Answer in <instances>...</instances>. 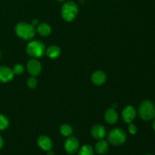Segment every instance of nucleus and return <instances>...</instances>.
I'll return each instance as SVG.
<instances>
[{
    "label": "nucleus",
    "instance_id": "nucleus-29",
    "mask_svg": "<svg viewBox=\"0 0 155 155\" xmlns=\"http://www.w3.org/2000/svg\"><path fill=\"white\" fill-rule=\"evenodd\" d=\"M0 56H1V53H0Z\"/></svg>",
    "mask_w": 155,
    "mask_h": 155
},
{
    "label": "nucleus",
    "instance_id": "nucleus-8",
    "mask_svg": "<svg viewBox=\"0 0 155 155\" xmlns=\"http://www.w3.org/2000/svg\"><path fill=\"white\" fill-rule=\"evenodd\" d=\"M136 116V110L133 106H127L122 112V117L124 122L130 124Z\"/></svg>",
    "mask_w": 155,
    "mask_h": 155
},
{
    "label": "nucleus",
    "instance_id": "nucleus-2",
    "mask_svg": "<svg viewBox=\"0 0 155 155\" xmlns=\"http://www.w3.org/2000/svg\"><path fill=\"white\" fill-rule=\"evenodd\" d=\"M16 34L21 39L28 40L31 39L35 35V29L33 25L26 22H20L15 27Z\"/></svg>",
    "mask_w": 155,
    "mask_h": 155
},
{
    "label": "nucleus",
    "instance_id": "nucleus-15",
    "mask_svg": "<svg viewBox=\"0 0 155 155\" xmlns=\"http://www.w3.org/2000/svg\"><path fill=\"white\" fill-rule=\"evenodd\" d=\"M45 53H46L47 56L49 57L50 58H56L60 55L61 49L57 45H50L45 50Z\"/></svg>",
    "mask_w": 155,
    "mask_h": 155
},
{
    "label": "nucleus",
    "instance_id": "nucleus-28",
    "mask_svg": "<svg viewBox=\"0 0 155 155\" xmlns=\"http://www.w3.org/2000/svg\"><path fill=\"white\" fill-rule=\"evenodd\" d=\"M147 155H151V154H147Z\"/></svg>",
    "mask_w": 155,
    "mask_h": 155
},
{
    "label": "nucleus",
    "instance_id": "nucleus-20",
    "mask_svg": "<svg viewBox=\"0 0 155 155\" xmlns=\"http://www.w3.org/2000/svg\"><path fill=\"white\" fill-rule=\"evenodd\" d=\"M27 86H28L29 88H30V89H34L36 86V85H37V80L36 79V77L32 76V77H30V78L27 80Z\"/></svg>",
    "mask_w": 155,
    "mask_h": 155
},
{
    "label": "nucleus",
    "instance_id": "nucleus-21",
    "mask_svg": "<svg viewBox=\"0 0 155 155\" xmlns=\"http://www.w3.org/2000/svg\"><path fill=\"white\" fill-rule=\"evenodd\" d=\"M24 71V68L22 64H15V67L13 68V71L14 74H21Z\"/></svg>",
    "mask_w": 155,
    "mask_h": 155
},
{
    "label": "nucleus",
    "instance_id": "nucleus-23",
    "mask_svg": "<svg viewBox=\"0 0 155 155\" xmlns=\"http://www.w3.org/2000/svg\"><path fill=\"white\" fill-rule=\"evenodd\" d=\"M3 145H4V141H3V139L2 138V136H0V149L2 148Z\"/></svg>",
    "mask_w": 155,
    "mask_h": 155
},
{
    "label": "nucleus",
    "instance_id": "nucleus-22",
    "mask_svg": "<svg viewBox=\"0 0 155 155\" xmlns=\"http://www.w3.org/2000/svg\"><path fill=\"white\" fill-rule=\"evenodd\" d=\"M129 132H130L131 134H136V132H137V128H136V126L134 124H133L132 123H130V125H129L128 127Z\"/></svg>",
    "mask_w": 155,
    "mask_h": 155
},
{
    "label": "nucleus",
    "instance_id": "nucleus-13",
    "mask_svg": "<svg viewBox=\"0 0 155 155\" xmlns=\"http://www.w3.org/2000/svg\"><path fill=\"white\" fill-rule=\"evenodd\" d=\"M104 118L106 122L110 124H114L117 121L118 114L114 108H109L106 110L104 114Z\"/></svg>",
    "mask_w": 155,
    "mask_h": 155
},
{
    "label": "nucleus",
    "instance_id": "nucleus-17",
    "mask_svg": "<svg viewBox=\"0 0 155 155\" xmlns=\"http://www.w3.org/2000/svg\"><path fill=\"white\" fill-rule=\"evenodd\" d=\"M60 132L64 136H69L72 134L73 128L69 124H63L61 127Z\"/></svg>",
    "mask_w": 155,
    "mask_h": 155
},
{
    "label": "nucleus",
    "instance_id": "nucleus-16",
    "mask_svg": "<svg viewBox=\"0 0 155 155\" xmlns=\"http://www.w3.org/2000/svg\"><path fill=\"white\" fill-rule=\"evenodd\" d=\"M37 31L42 36H47L51 33V28L49 24L46 23H41L37 27Z\"/></svg>",
    "mask_w": 155,
    "mask_h": 155
},
{
    "label": "nucleus",
    "instance_id": "nucleus-6",
    "mask_svg": "<svg viewBox=\"0 0 155 155\" xmlns=\"http://www.w3.org/2000/svg\"><path fill=\"white\" fill-rule=\"evenodd\" d=\"M79 141L75 137H69L64 143V148L68 154H73L79 149Z\"/></svg>",
    "mask_w": 155,
    "mask_h": 155
},
{
    "label": "nucleus",
    "instance_id": "nucleus-19",
    "mask_svg": "<svg viewBox=\"0 0 155 155\" xmlns=\"http://www.w3.org/2000/svg\"><path fill=\"white\" fill-rule=\"evenodd\" d=\"M8 120L5 116L0 114V130H3L6 129L8 126Z\"/></svg>",
    "mask_w": 155,
    "mask_h": 155
},
{
    "label": "nucleus",
    "instance_id": "nucleus-12",
    "mask_svg": "<svg viewBox=\"0 0 155 155\" xmlns=\"http://www.w3.org/2000/svg\"><path fill=\"white\" fill-rule=\"evenodd\" d=\"M92 81L95 85H102L106 81V75L103 71H97L92 75Z\"/></svg>",
    "mask_w": 155,
    "mask_h": 155
},
{
    "label": "nucleus",
    "instance_id": "nucleus-14",
    "mask_svg": "<svg viewBox=\"0 0 155 155\" xmlns=\"http://www.w3.org/2000/svg\"><path fill=\"white\" fill-rule=\"evenodd\" d=\"M109 149V145L106 141L101 140L95 145V151L99 154H104L107 152Z\"/></svg>",
    "mask_w": 155,
    "mask_h": 155
},
{
    "label": "nucleus",
    "instance_id": "nucleus-26",
    "mask_svg": "<svg viewBox=\"0 0 155 155\" xmlns=\"http://www.w3.org/2000/svg\"><path fill=\"white\" fill-rule=\"evenodd\" d=\"M48 151V155H54V154H53V153L51 152V151H50V150H49V151Z\"/></svg>",
    "mask_w": 155,
    "mask_h": 155
},
{
    "label": "nucleus",
    "instance_id": "nucleus-4",
    "mask_svg": "<svg viewBox=\"0 0 155 155\" xmlns=\"http://www.w3.org/2000/svg\"><path fill=\"white\" fill-rule=\"evenodd\" d=\"M45 51V46L39 40L31 41L27 45V53L33 58H40Z\"/></svg>",
    "mask_w": 155,
    "mask_h": 155
},
{
    "label": "nucleus",
    "instance_id": "nucleus-24",
    "mask_svg": "<svg viewBox=\"0 0 155 155\" xmlns=\"http://www.w3.org/2000/svg\"><path fill=\"white\" fill-rule=\"evenodd\" d=\"M38 23H39V21H38L37 19L33 20V21H32V25H36V24H38Z\"/></svg>",
    "mask_w": 155,
    "mask_h": 155
},
{
    "label": "nucleus",
    "instance_id": "nucleus-5",
    "mask_svg": "<svg viewBox=\"0 0 155 155\" xmlns=\"http://www.w3.org/2000/svg\"><path fill=\"white\" fill-rule=\"evenodd\" d=\"M107 139H108L109 142L112 145H120L125 142L127 139V135L123 130L116 128L112 130L108 133Z\"/></svg>",
    "mask_w": 155,
    "mask_h": 155
},
{
    "label": "nucleus",
    "instance_id": "nucleus-9",
    "mask_svg": "<svg viewBox=\"0 0 155 155\" xmlns=\"http://www.w3.org/2000/svg\"><path fill=\"white\" fill-rule=\"evenodd\" d=\"M14 77V73L7 67H0V82L2 83H7L12 80Z\"/></svg>",
    "mask_w": 155,
    "mask_h": 155
},
{
    "label": "nucleus",
    "instance_id": "nucleus-27",
    "mask_svg": "<svg viewBox=\"0 0 155 155\" xmlns=\"http://www.w3.org/2000/svg\"><path fill=\"white\" fill-rule=\"evenodd\" d=\"M58 1H59V2H63V1H64V0H58Z\"/></svg>",
    "mask_w": 155,
    "mask_h": 155
},
{
    "label": "nucleus",
    "instance_id": "nucleus-25",
    "mask_svg": "<svg viewBox=\"0 0 155 155\" xmlns=\"http://www.w3.org/2000/svg\"><path fill=\"white\" fill-rule=\"evenodd\" d=\"M152 127H153V129H154V130L155 131V119L154 120V121H153V123H152Z\"/></svg>",
    "mask_w": 155,
    "mask_h": 155
},
{
    "label": "nucleus",
    "instance_id": "nucleus-11",
    "mask_svg": "<svg viewBox=\"0 0 155 155\" xmlns=\"http://www.w3.org/2000/svg\"><path fill=\"white\" fill-rule=\"evenodd\" d=\"M92 136L96 139H101L105 136L106 130L103 126L101 125H95L92 127L91 130Z\"/></svg>",
    "mask_w": 155,
    "mask_h": 155
},
{
    "label": "nucleus",
    "instance_id": "nucleus-10",
    "mask_svg": "<svg viewBox=\"0 0 155 155\" xmlns=\"http://www.w3.org/2000/svg\"><path fill=\"white\" fill-rule=\"evenodd\" d=\"M38 145L44 151H49L52 148V142L46 136H41L38 138Z\"/></svg>",
    "mask_w": 155,
    "mask_h": 155
},
{
    "label": "nucleus",
    "instance_id": "nucleus-1",
    "mask_svg": "<svg viewBox=\"0 0 155 155\" xmlns=\"http://www.w3.org/2000/svg\"><path fill=\"white\" fill-rule=\"evenodd\" d=\"M139 114L144 120H151L155 118V105L149 100L142 101L139 107Z\"/></svg>",
    "mask_w": 155,
    "mask_h": 155
},
{
    "label": "nucleus",
    "instance_id": "nucleus-3",
    "mask_svg": "<svg viewBox=\"0 0 155 155\" xmlns=\"http://www.w3.org/2000/svg\"><path fill=\"white\" fill-rule=\"evenodd\" d=\"M78 14V6L74 2H65L61 7V15L66 21H72Z\"/></svg>",
    "mask_w": 155,
    "mask_h": 155
},
{
    "label": "nucleus",
    "instance_id": "nucleus-7",
    "mask_svg": "<svg viewBox=\"0 0 155 155\" xmlns=\"http://www.w3.org/2000/svg\"><path fill=\"white\" fill-rule=\"evenodd\" d=\"M27 68L29 74L35 77L40 74L42 67H41L39 61H37L36 59H31L27 62Z\"/></svg>",
    "mask_w": 155,
    "mask_h": 155
},
{
    "label": "nucleus",
    "instance_id": "nucleus-18",
    "mask_svg": "<svg viewBox=\"0 0 155 155\" xmlns=\"http://www.w3.org/2000/svg\"><path fill=\"white\" fill-rule=\"evenodd\" d=\"M78 155H94V151L90 145H83L79 151Z\"/></svg>",
    "mask_w": 155,
    "mask_h": 155
}]
</instances>
